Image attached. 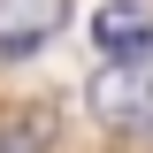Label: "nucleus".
<instances>
[{
  "label": "nucleus",
  "instance_id": "f257e3e1",
  "mask_svg": "<svg viewBox=\"0 0 153 153\" xmlns=\"http://www.w3.org/2000/svg\"><path fill=\"white\" fill-rule=\"evenodd\" d=\"M92 115L107 130L153 138V61H107V69L92 76Z\"/></svg>",
  "mask_w": 153,
  "mask_h": 153
},
{
  "label": "nucleus",
  "instance_id": "f03ea898",
  "mask_svg": "<svg viewBox=\"0 0 153 153\" xmlns=\"http://www.w3.org/2000/svg\"><path fill=\"white\" fill-rule=\"evenodd\" d=\"M61 23H69V0H0V61L38 54Z\"/></svg>",
  "mask_w": 153,
  "mask_h": 153
},
{
  "label": "nucleus",
  "instance_id": "7ed1b4c3",
  "mask_svg": "<svg viewBox=\"0 0 153 153\" xmlns=\"http://www.w3.org/2000/svg\"><path fill=\"white\" fill-rule=\"evenodd\" d=\"M92 38L107 61H153V8H138V0H107L92 16Z\"/></svg>",
  "mask_w": 153,
  "mask_h": 153
},
{
  "label": "nucleus",
  "instance_id": "20e7f679",
  "mask_svg": "<svg viewBox=\"0 0 153 153\" xmlns=\"http://www.w3.org/2000/svg\"><path fill=\"white\" fill-rule=\"evenodd\" d=\"M54 146V123L46 115H16V123H0V153H46Z\"/></svg>",
  "mask_w": 153,
  "mask_h": 153
}]
</instances>
